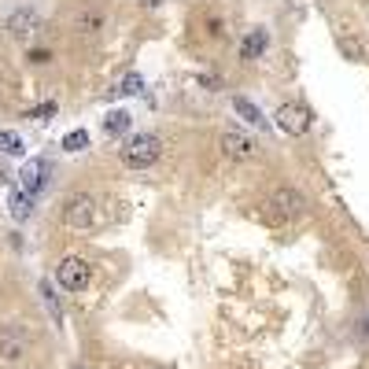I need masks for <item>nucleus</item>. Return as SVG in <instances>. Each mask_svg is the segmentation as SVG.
<instances>
[{
	"mask_svg": "<svg viewBox=\"0 0 369 369\" xmlns=\"http://www.w3.org/2000/svg\"><path fill=\"white\" fill-rule=\"evenodd\" d=\"M266 49H270V34L258 26V30H251L244 41H241V59H248V63H255V59H263L266 56Z\"/></svg>",
	"mask_w": 369,
	"mask_h": 369,
	"instance_id": "nucleus-9",
	"label": "nucleus"
},
{
	"mask_svg": "<svg viewBox=\"0 0 369 369\" xmlns=\"http://www.w3.org/2000/svg\"><path fill=\"white\" fill-rule=\"evenodd\" d=\"M218 148H222V156L229 163H251L255 151H258V144L244 133V129H226V133L218 137Z\"/></svg>",
	"mask_w": 369,
	"mask_h": 369,
	"instance_id": "nucleus-3",
	"label": "nucleus"
},
{
	"mask_svg": "<svg viewBox=\"0 0 369 369\" xmlns=\"http://www.w3.org/2000/svg\"><path fill=\"white\" fill-rule=\"evenodd\" d=\"M336 45H340V52L351 59V63H362L365 59V45L358 37H351V34H336Z\"/></svg>",
	"mask_w": 369,
	"mask_h": 369,
	"instance_id": "nucleus-13",
	"label": "nucleus"
},
{
	"mask_svg": "<svg viewBox=\"0 0 369 369\" xmlns=\"http://www.w3.org/2000/svg\"><path fill=\"white\" fill-rule=\"evenodd\" d=\"M0 151H4V156H23V137L19 133H11V129H4V133H0Z\"/></svg>",
	"mask_w": 369,
	"mask_h": 369,
	"instance_id": "nucleus-18",
	"label": "nucleus"
},
{
	"mask_svg": "<svg viewBox=\"0 0 369 369\" xmlns=\"http://www.w3.org/2000/svg\"><path fill=\"white\" fill-rule=\"evenodd\" d=\"M30 59H34V63H49V59H52V56H49V52H45V49H41V52H30Z\"/></svg>",
	"mask_w": 369,
	"mask_h": 369,
	"instance_id": "nucleus-21",
	"label": "nucleus"
},
{
	"mask_svg": "<svg viewBox=\"0 0 369 369\" xmlns=\"http://www.w3.org/2000/svg\"><path fill=\"white\" fill-rule=\"evenodd\" d=\"M74 30H78V34H96V30H103V15H100V11H78Z\"/></svg>",
	"mask_w": 369,
	"mask_h": 369,
	"instance_id": "nucleus-14",
	"label": "nucleus"
},
{
	"mask_svg": "<svg viewBox=\"0 0 369 369\" xmlns=\"http://www.w3.org/2000/svg\"><path fill=\"white\" fill-rule=\"evenodd\" d=\"M4 30H8L15 41H34L37 30H41V15H37L34 8H15V11L8 15Z\"/></svg>",
	"mask_w": 369,
	"mask_h": 369,
	"instance_id": "nucleus-7",
	"label": "nucleus"
},
{
	"mask_svg": "<svg viewBox=\"0 0 369 369\" xmlns=\"http://www.w3.org/2000/svg\"><path fill=\"white\" fill-rule=\"evenodd\" d=\"M41 299H45V307H49L52 321H56V325H63V307H59V299H56V292H52L49 280H41Z\"/></svg>",
	"mask_w": 369,
	"mask_h": 369,
	"instance_id": "nucleus-16",
	"label": "nucleus"
},
{
	"mask_svg": "<svg viewBox=\"0 0 369 369\" xmlns=\"http://www.w3.org/2000/svg\"><path fill=\"white\" fill-rule=\"evenodd\" d=\"M85 148H89V129H71L63 137V151H85Z\"/></svg>",
	"mask_w": 369,
	"mask_h": 369,
	"instance_id": "nucleus-17",
	"label": "nucleus"
},
{
	"mask_svg": "<svg viewBox=\"0 0 369 369\" xmlns=\"http://www.w3.org/2000/svg\"><path fill=\"white\" fill-rule=\"evenodd\" d=\"M26 351H30V336L23 325H4L0 329V358L19 362V358H26Z\"/></svg>",
	"mask_w": 369,
	"mask_h": 369,
	"instance_id": "nucleus-5",
	"label": "nucleus"
},
{
	"mask_svg": "<svg viewBox=\"0 0 369 369\" xmlns=\"http://www.w3.org/2000/svg\"><path fill=\"white\" fill-rule=\"evenodd\" d=\"M273 118H277V126L285 129L288 137H303L310 129V111L303 103H280Z\"/></svg>",
	"mask_w": 369,
	"mask_h": 369,
	"instance_id": "nucleus-6",
	"label": "nucleus"
},
{
	"mask_svg": "<svg viewBox=\"0 0 369 369\" xmlns=\"http://www.w3.org/2000/svg\"><path fill=\"white\" fill-rule=\"evenodd\" d=\"M63 222H67L71 229H89L96 222V200L89 196V192H74V196H67V203H63Z\"/></svg>",
	"mask_w": 369,
	"mask_h": 369,
	"instance_id": "nucleus-2",
	"label": "nucleus"
},
{
	"mask_svg": "<svg viewBox=\"0 0 369 369\" xmlns=\"http://www.w3.org/2000/svg\"><path fill=\"white\" fill-rule=\"evenodd\" d=\"M56 280H59V288H67V292H81L85 285H89V263L78 258V255L63 258V263L56 266Z\"/></svg>",
	"mask_w": 369,
	"mask_h": 369,
	"instance_id": "nucleus-4",
	"label": "nucleus"
},
{
	"mask_svg": "<svg viewBox=\"0 0 369 369\" xmlns=\"http://www.w3.org/2000/svg\"><path fill=\"white\" fill-rule=\"evenodd\" d=\"M122 93H141V74H129L126 78V89Z\"/></svg>",
	"mask_w": 369,
	"mask_h": 369,
	"instance_id": "nucleus-20",
	"label": "nucleus"
},
{
	"mask_svg": "<svg viewBox=\"0 0 369 369\" xmlns=\"http://www.w3.org/2000/svg\"><path fill=\"white\" fill-rule=\"evenodd\" d=\"M52 115H56V103H41L30 111V118H52Z\"/></svg>",
	"mask_w": 369,
	"mask_h": 369,
	"instance_id": "nucleus-19",
	"label": "nucleus"
},
{
	"mask_svg": "<svg viewBox=\"0 0 369 369\" xmlns=\"http://www.w3.org/2000/svg\"><path fill=\"white\" fill-rule=\"evenodd\" d=\"M129 122H133V118H129V111H111V115L103 118L107 137H118V133H126V129H129Z\"/></svg>",
	"mask_w": 369,
	"mask_h": 369,
	"instance_id": "nucleus-15",
	"label": "nucleus"
},
{
	"mask_svg": "<svg viewBox=\"0 0 369 369\" xmlns=\"http://www.w3.org/2000/svg\"><path fill=\"white\" fill-rule=\"evenodd\" d=\"M270 207H280L285 214H299V207H303V192H295V188H277L273 200H270Z\"/></svg>",
	"mask_w": 369,
	"mask_h": 369,
	"instance_id": "nucleus-12",
	"label": "nucleus"
},
{
	"mask_svg": "<svg viewBox=\"0 0 369 369\" xmlns=\"http://www.w3.org/2000/svg\"><path fill=\"white\" fill-rule=\"evenodd\" d=\"M45 173H49V163H45V159L23 163V170H19V188H23L26 196H34V192L45 188Z\"/></svg>",
	"mask_w": 369,
	"mask_h": 369,
	"instance_id": "nucleus-8",
	"label": "nucleus"
},
{
	"mask_svg": "<svg viewBox=\"0 0 369 369\" xmlns=\"http://www.w3.org/2000/svg\"><path fill=\"white\" fill-rule=\"evenodd\" d=\"M159 156H163V141L156 133H137L122 144V163L129 170H148Z\"/></svg>",
	"mask_w": 369,
	"mask_h": 369,
	"instance_id": "nucleus-1",
	"label": "nucleus"
},
{
	"mask_svg": "<svg viewBox=\"0 0 369 369\" xmlns=\"http://www.w3.org/2000/svg\"><path fill=\"white\" fill-rule=\"evenodd\" d=\"M8 211H11V218H15V222H26L30 214H34V196H26L23 188H11V196H8Z\"/></svg>",
	"mask_w": 369,
	"mask_h": 369,
	"instance_id": "nucleus-10",
	"label": "nucleus"
},
{
	"mask_svg": "<svg viewBox=\"0 0 369 369\" xmlns=\"http://www.w3.org/2000/svg\"><path fill=\"white\" fill-rule=\"evenodd\" d=\"M233 111L241 115V118H244L248 126H255V129H266V115L258 111V107H255V103H251L248 96H236V100H233Z\"/></svg>",
	"mask_w": 369,
	"mask_h": 369,
	"instance_id": "nucleus-11",
	"label": "nucleus"
},
{
	"mask_svg": "<svg viewBox=\"0 0 369 369\" xmlns=\"http://www.w3.org/2000/svg\"><path fill=\"white\" fill-rule=\"evenodd\" d=\"M74 369H85V365H74Z\"/></svg>",
	"mask_w": 369,
	"mask_h": 369,
	"instance_id": "nucleus-22",
	"label": "nucleus"
}]
</instances>
